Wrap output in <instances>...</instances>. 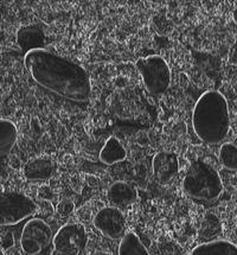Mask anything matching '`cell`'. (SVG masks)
Returning <instances> with one entry per match:
<instances>
[{
    "label": "cell",
    "mask_w": 237,
    "mask_h": 255,
    "mask_svg": "<svg viewBox=\"0 0 237 255\" xmlns=\"http://www.w3.org/2000/svg\"><path fill=\"white\" fill-rule=\"evenodd\" d=\"M24 64L37 85L52 94L79 104L90 99V77L80 64L46 49L27 52Z\"/></svg>",
    "instance_id": "6da1fadb"
},
{
    "label": "cell",
    "mask_w": 237,
    "mask_h": 255,
    "mask_svg": "<svg viewBox=\"0 0 237 255\" xmlns=\"http://www.w3.org/2000/svg\"><path fill=\"white\" fill-rule=\"evenodd\" d=\"M195 133L207 144H221L230 129L229 106L217 90H209L198 99L192 114Z\"/></svg>",
    "instance_id": "7a4b0ae2"
},
{
    "label": "cell",
    "mask_w": 237,
    "mask_h": 255,
    "mask_svg": "<svg viewBox=\"0 0 237 255\" xmlns=\"http://www.w3.org/2000/svg\"><path fill=\"white\" fill-rule=\"evenodd\" d=\"M183 188L192 200L215 202L223 192V183L213 166L197 159L190 164L183 180Z\"/></svg>",
    "instance_id": "3957f363"
},
{
    "label": "cell",
    "mask_w": 237,
    "mask_h": 255,
    "mask_svg": "<svg viewBox=\"0 0 237 255\" xmlns=\"http://www.w3.org/2000/svg\"><path fill=\"white\" fill-rule=\"evenodd\" d=\"M146 89L151 94L160 95L166 92L171 83V70L167 62L160 56L140 57L135 62Z\"/></svg>",
    "instance_id": "277c9868"
},
{
    "label": "cell",
    "mask_w": 237,
    "mask_h": 255,
    "mask_svg": "<svg viewBox=\"0 0 237 255\" xmlns=\"http://www.w3.org/2000/svg\"><path fill=\"white\" fill-rule=\"evenodd\" d=\"M36 210V203L26 195L17 191L0 192V227L18 225Z\"/></svg>",
    "instance_id": "5b68a950"
},
{
    "label": "cell",
    "mask_w": 237,
    "mask_h": 255,
    "mask_svg": "<svg viewBox=\"0 0 237 255\" xmlns=\"http://www.w3.org/2000/svg\"><path fill=\"white\" fill-rule=\"evenodd\" d=\"M88 244L86 228L80 223H69L62 227L54 236L51 255H80Z\"/></svg>",
    "instance_id": "8992f818"
},
{
    "label": "cell",
    "mask_w": 237,
    "mask_h": 255,
    "mask_svg": "<svg viewBox=\"0 0 237 255\" xmlns=\"http://www.w3.org/2000/svg\"><path fill=\"white\" fill-rule=\"evenodd\" d=\"M52 240V230L48 223L40 219L27 221L20 236V246L27 255L38 254Z\"/></svg>",
    "instance_id": "52a82bcc"
},
{
    "label": "cell",
    "mask_w": 237,
    "mask_h": 255,
    "mask_svg": "<svg viewBox=\"0 0 237 255\" xmlns=\"http://www.w3.org/2000/svg\"><path fill=\"white\" fill-rule=\"evenodd\" d=\"M94 226L105 236L118 240L122 239L126 229V220L120 210L114 207L104 208L94 217Z\"/></svg>",
    "instance_id": "ba28073f"
},
{
    "label": "cell",
    "mask_w": 237,
    "mask_h": 255,
    "mask_svg": "<svg viewBox=\"0 0 237 255\" xmlns=\"http://www.w3.org/2000/svg\"><path fill=\"white\" fill-rule=\"evenodd\" d=\"M153 175L159 184L166 185L173 180L179 171V160L173 152H159L153 158Z\"/></svg>",
    "instance_id": "9c48e42d"
},
{
    "label": "cell",
    "mask_w": 237,
    "mask_h": 255,
    "mask_svg": "<svg viewBox=\"0 0 237 255\" xmlns=\"http://www.w3.org/2000/svg\"><path fill=\"white\" fill-rule=\"evenodd\" d=\"M56 164L48 157H38L30 159L23 167V175L31 182H44L54 176Z\"/></svg>",
    "instance_id": "30bf717a"
},
{
    "label": "cell",
    "mask_w": 237,
    "mask_h": 255,
    "mask_svg": "<svg viewBox=\"0 0 237 255\" xmlns=\"http://www.w3.org/2000/svg\"><path fill=\"white\" fill-rule=\"evenodd\" d=\"M17 44L21 51L27 52L44 49L45 33L37 25L21 26L17 32Z\"/></svg>",
    "instance_id": "8fae6325"
},
{
    "label": "cell",
    "mask_w": 237,
    "mask_h": 255,
    "mask_svg": "<svg viewBox=\"0 0 237 255\" xmlns=\"http://www.w3.org/2000/svg\"><path fill=\"white\" fill-rule=\"evenodd\" d=\"M107 197L114 208H127L138 197L135 189L124 182H115L108 189Z\"/></svg>",
    "instance_id": "7c38bea8"
},
{
    "label": "cell",
    "mask_w": 237,
    "mask_h": 255,
    "mask_svg": "<svg viewBox=\"0 0 237 255\" xmlns=\"http://www.w3.org/2000/svg\"><path fill=\"white\" fill-rule=\"evenodd\" d=\"M190 255H237V246L226 240H215L193 248Z\"/></svg>",
    "instance_id": "4fadbf2b"
},
{
    "label": "cell",
    "mask_w": 237,
    "mask_h": 255,
    "mask_svg": "<svg viewBox=\"0 0 237 255\" xmlns=\"http://www.w3.org/2000/svg\"><path fill=\"white\" fill-rule=\"evenodd\" d=\"M126 157L127 152L124 150L122 144L114 136L109 138L105 142L104 147L100 152V159H101L102 163L107 164V165H113V164L120 163V161L126 159Z\"/></svg>",
    "instance_id": "5bb4252c"
},
{
    "label": "cell",
    "mask_w": 237,
    "mask_h": 255,
    "mask_svg": "<svg viewBox=\"0 0 237 255\" xmlns=\"http://www.w3.org/2000/svg\"><path fill=\"white\" fill-rule=\"evenodd\" d=\"M17 127L10 120L0 119V157L8 154L17 142Z\"/></svg>",
    "instance_id": "9a60e30c"
},
{
    "label": "cell",
    "mask_w": 237,
    "mask_h": 255,
    "mask_svg": "<svg viewBox=\"0 0 237 255\" xmlns=\"http://www.w3.org/2000/svg\"><path fill=\"white\" fill-rule=\"evenodd\" d=\"M118 255H151V253L142 245L138 235L128 232L121 239L120 246H118Z\"/></svg>",
    "instance_id": "2e32d148"
},
{
    "label": "cell",
    "mask_w": 237,
    "mask_h": 255,
    "mask_svg": "<svg viewBox=\"0 0 237 255\" xmlns=\"http://www.w3.org/2000/svg\"><path fill=\"white\" fill-rule=\"evenodd\" d=\"M218 159L224 167L229 170H237V146L232 142H226L221 146Z\"/></svg>",
    "instance_id": "e0dca14e"
},
{
    "label": "cell",
    "mask_w": 237,
    "mask_h": 255,
    "mask_svg": "<svg viewBox=\"0 0 237 255\" xmlns=\"http://www.w3.org/2000/svg\"><path fill=\"white\" fill-rule=\"evenodd\" d=\"M151 255H184L180 246L170 240H161L153 247V254Z\"/></svg>",
    "instance_id": "ac0fdd59"
},
{
    "label": "cell",
    "mask_w": 237,
    "mask_h": 255,
    "mask_svg": "<svg viewBox=\"0 0 237 255\" xmlns=\"http://www.w3.org/2000/svg\"><path fill=\"white\" fill-rule=\"evenodd\" d=\"M221 232L220 221L216 216L210 215L207 216V219L203 221V226L201 228L202 238L209 239L210 236H214Z\"/></svg>",
    "instance_id": "d6986e66"
},
{
    "label": "cell",
    "mask_w": 237,
    "mask_h": 255,
    "mask_svg": "<svg viewBox=\"0 0 237 255\" xmlns=\"http://www.w3.org/2000/svg\"><path fill=\"white\" fill-rule=\"evenodd\" d=\"M75 209V205L70 200H64L58 204L57 214L59 216H69Z\"/></svg>",
    "instance_id": "ffe728a7"
},
{
    "label": "cell",
    "mask_w": 237,
    "mask_h": 255,
    "mask_svg": "<svg viewBox=\"0 0 237 255\" xmlns=\"http://www.w3.org/2000/svg\"><path fill=\"white\" fill-rule=\"evenodd\" d=\"M228 62L233 65H237V39L234 43L232 49L229 51V57H228Z\"/></svg>",
    "instance_id": "44dd1931"
},
{
    "label": "cell",
    "mask_w": 237,
    "mask_h": 255,
    "mask_svg": "<svg viewBox=\"0 0 237 255\" xmlns=\"http://www.w3.org/2000/svg\"><path fill=\"white\" fill-rule=\"evenodd\" d=\"M233 19L235 21V24L237 25V7L234 10V13H233Z\"/></svg>",
    "instance_id": "7402d4cb"
},
{
    "label": "cell",
    "mask_w": 237,
    "mask_h": 255,
    "mask_svg": "<svg viewBox=\"0 0 237 255\" xmlns=\"http://www.w3.org/2000/svg\"><path fill=\"white\" fill-rule=\"evenodd\" d=\"M0 255H5V254H4V252L1 251V248H0Z\"/></svg>",
    "instance_id": "603a6c76"
}]
</instances>
